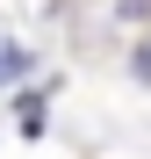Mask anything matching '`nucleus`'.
Segmentation results:
<instances>
[{
	"instance_id": "1",
	"label": "nucleus",
	"mask_w": 151,
	"mask_h": 159,
	"mask_svg": "<svg viewBox=\"0 0 151 159\" xmlns=\"http://www.w3.org/2000/svg\"><path fill=\"white\" fill-rule=\"evenodd\" d=\"M29 72V51H15V43H0V87H7V80H22Z\"/></svg>"
},
{
	"instance_id": "2",
	"label": "nucleus",
	"mask_w": 151,
	"mask_h": 159,
	"mask_svg": "<svg viewBox=\"0 0 151 159\" xmlns=\"http://www.w3.org/2000/svg\"><path fill=\"white\" fill-rule=\"evenodd\" d=\"M130 72H137V80H144V87H151V36H144V43L130 51Z\"/></svg>"
}]
</instances>
